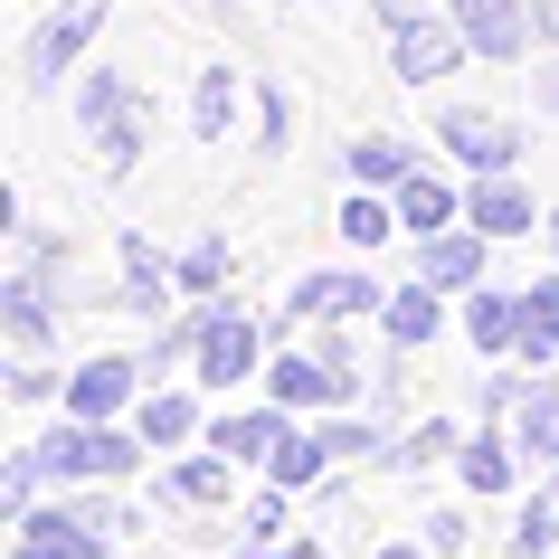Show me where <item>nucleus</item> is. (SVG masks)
I'll use <instances>...</instances> for the list:
<instances>
[{
  "label": "nucleus",
  "mask_w": 559,
  "mask_h": 559,
  "mask_svg": "<svg viewBox=\"0 0 559 559\" xmlns=\"http://www.w3.org/2000/svg\"><path fill=\"white\" fill-rule=\"evenodd\" d=\"M380 20L389 29H417V0H380Z\"/></svg>",
  "instance_id": "f704fd0d"
},
{
  "label": "nucleus",
  "mask_w": 559,
  "mask_h": 559,
  "mask_svg": "<svg viewBox=\"0 0 559 559\" xmlns=\"http://www.w3.org/2000/svg\"><path fill=\"white\" fill-rule=\"evenodd\" d=\"M123 265H133V275H123V295L143 304V313H162V257H152L143 237H133V247H123Z\"/></svg>",
  "instance_id": "c85d7f7f"
},
{
  "label": "nucleus",
  "mask_w": 559,
  "mask_h": 559,
  "mask_svg": "<svg viewBox=\"0 0 559 559\" xmlns=\"http://www.w3.org/2000/svg\"><path fill=\"white\" fill-rule=\"evenodd\" d=\"M133 380H143L133 360H86V370L67 380V417H95V427L123 417V408H133Z\"/></svg>",
  "instance_id": "1a4fd4ad"
},
{
  "label": "nucleus",
  "mask_w": 559,
  "mask_h": 559,
  "mask_svg": "<svg viewBox=\"0 0 559 559\" xmlns=\"http://www.w3.org/2000/svg\"><path fill=\"white\" fill-rule=\"evenodd\" d=\"M465 228H484V237H531V228H540V200H531L512 171H484V180L465 190Z\"/></svg>",
  "instance_id": "39448f33"
},
{
  "label": "nucleus",
  "mask_w": 559,
  "mask_h": 559,
  "mask_svg": "<svg viewBox=\"0 0 559 559\" xmlns=\"http://www.w3.org/2000/svg\"><path fill=\"white\" fill-rule=\"evenodd\" d=\"M190 427H200V408H190L180 389H162V399H143V408H133V437H143L152 455H171V445L190 437Z\"/></svg>",
  "instance_id": "a211bd4d"
},
{
  "label": "nucleus",
  "mask_w": 559,
  "mask_h": 559,
  "mask_svg": "<svg viewBox=\"0 0 559 559\" xmlns=\"http://www.w3.org/2000/svg\"><path fill=\"white\" fill-rule=\"evenodd\" d=\"M559 550V493H531L512 512V559H550Z\"/></svg>",
  "instance_id": "5701e85b"
},
{
  "label": "nucleus",
  "mask_w": 559,
  "mask_h": 559,
  "mask_svg": "<svg viewBox=\"0 0 559 559\" xmlns=\"http://www.w3.org/2000/svg\"><path fill=\"white\" fill-rule=\"evenodd\" d=\"M285 427H295V408H247V417H218L209 445H218L228 465H265V455L285 445Z\"/></svg>",
  "instance_id": "9b49d317"
},
{
  "label": "nucleus",
  "mask_w": 559,
  "mask_h": 559,
  "mask_svg": "<svg viewBox=\"0 0 559 559\" xmlns=\"http://www.w3.org/2000/svg\"><path fill=\"white\" fill-rule=\"evenodd\" d=\"M38 455H48V474H58V484H123V474L143 465V437H133V427L67 417V427H48V437H38Z\"/></svg>",
  "instance_id": "f257e3e1"
},
{
  "label": "nucleus",
  "mask_w": 559,
  "mask_h": 559,
  "mask_svg": "<svg viewBox=\"0 0 559 559\" xmlns=\"http://www.w3.org/2000/svg\"><path fill=\"white\" fill-rule=\"evenodd\" d=\"M455 48H465V29H455V20H445V29H427V20H417V29H399V48H389V67H399L408 86H437L445 67H455Z\"/></svg>",
  "instance_id": "ddd939ff"
},
{
  "label": "nucleus",
  "mask_w": 559,
  "mask_h": 559,
  "mask_svg": "<svg viewBox=\"0 0 559 559\" xmlns=\"http://www.w3.org/2000/svg\"><path fill=\"white\" fill-rule=\"evenodd\" d=\"M228 115H237V76H228V67H209V76H200V115H190V123L218 143V133H228Z\"/></svg>",
  "instance_id": "bb28decb"
},
{
  "label": "nucleus",
  "mask_w": 559,
  "mask_h": 559,
  "mask_svg": "<svg viewBox=\"0 0 559 559\" xmlns=\"http://www.w3.org/2000/svg\"><path fill=\"white\" fill-rule=\"evenodd\" d=\"M323 465H332V445H323V437H304V427H285V445L265 455V474H275L285 493H304V484H313Z\"/></svg>",
  "instance_id": "4be33fe9"
},
{
  "label": "nucleus",
  "mask_w": 559,
  "mask_h": 559,
  "mask_svg": "<svg viewBox=\"0 0 559 559\" xmlns=\"http://www.w3.org/2000/svg\"><path fill=\"white\" fill-rule=\"evenodd\" d=\"M484 247H493L484 228H437L417 247V275H427L437 295H474V285H484Z\"/></svg>",
  "instance_id": "0eeeda50"
},
{
  "label": "nucleus",
  "mask_w": 559,
  "mask_h": 559,
  "mask_svg": "<svg viewBox=\"0 0 559 559\" xmlns=\"http://www.w3.org/2000/svg\"><path fill=\"white\" fill-rule=\"evenodd\" d=\"M247 540H257V550H275V540H285V484L247 502Z\"/></svg>",
  "instance_id": "7c9ffc66"
},
{
  "label": "nucleus",
  "mask_w": 559,
  "mask_h": 559,
  "mask_svg": "<svg viewBox=\"0 0 559 559\" xmlns=\"http://www.w3.org/2000/svg\"><path fill=\"white\" fill-rule=\"evenodd\" d=\"M399 218H408L417 237H437V228H455V190H445L437 171H408V180H399Z\"/></svg>",
  "instance_id": "6ab92c4d"
},
{
  "label": "nucleus",
  "mask_w": 559,
  "mask_h": 559,
  "mask_svg": "<svg viewBox=\"0 0 559 559\" xmlns=\"http://www.w3.org/2000/svg\"><path fill=\"white\" fill-rule=\"evenodd\" d=\"M265 399H275V408H332V399H352V380H342L332 360L285 352V360H265Z\"/></svg>",
  "instance_id": "6e6552de"
},
{
  "label": "nucleus",
  "mask_w": 559,
  "mask_h": 559,
  "mask_svg": "<svg viewBox=\"0 0 559 559\" xmlns=\"http://www.w3.org/2000/svg\"><path fill=\"white\" fill-rule=\"evenodd\" d=\"M38 484H48V455H38V445H29V455H10V465H0V512H29Z\"/></svg>",
  "instance_id": "a878e982"
},
{
  "label": "nucleus",
  "mask_w": 559,
  "mask_h": 559,
  "mask_svg": "<svg viewBox=\"0 0 559 559\" xmlns=\"http://www.w3.org/2000/svg\"><path fill=\"white\" fill-rule=\"evenodd\" d=\"M162 493L190 502V512H209V502H228V493H237V465L218 455V445H209V455H180V465L162 474Z\"/></svg>",
  "instance_id": "4468645a"
},
{
  "label": "nucleus",
  "mask_w": 559,
  "mask_h": 559,
  "mask_svg": "<svg viewBox=\"0 0 559 559\" xmlns=\"http://www.w3.org/2000/svg\"><path fill=\"white\" fill-rule=\"evenodd\" d=\"M95 29H105V10H95V0H76V10H58V20L38 29V48H29V76H38V86H48V76H67V58H76V48H86Z\"/></svg>",
  "instance_id": "f8f14e48"
},
{
  "label": "nucleus",
  "mask_w": 559,
  "mask_h": 559,
  "mask_svg": "<svg viewBox=\"0 0 559 559\" xmlns=\"http://www.w3.org/2000/svg\"><path fill=\"white\" fill-rule=\"evenodd\" d=\"M380 559H437V550H380Z\"/></svg>",
  "instance_id": "c9c22d12"
},
{
  "label": "nucleus",
  "mask_w": 559,
  "mask_h": 559,
  "mask_svg": "<svg viewBox=\"0 0 559 559\" xmlns=\"http://www.w3.org/2000/svg\"><path fill=\"white\" fill-rule=\"evenodd\" d=\"M455 474H465V493H512V445L502 437H465L455 445Z\"/></svg>",
  "instance_id": "aec40b11"
},
{
  "label": "nucleus",
  "mask_w": 559,
  "mask_h": 559,
  "mask_svg": "<svg viewBox=\"0 0 559 559\" xmlns=\"http://www.w3.org/2000/svg\"><path fill=\"white\" fill-rule=\"evenodd\" d=\"M437 455H455V427H445V417H427L417 437H399V445H389V465H437Z\"/></svg>",
  "instance_id": "cd10ccee"
},
{
  "label": "nucleus",
  "mask_w": 559,
  "mask_h": 559,
  "mask_svg": "<svg viewBox=\"0 0 559 559\" xmlns=\"http://www.w3.org/2000/svg\"><path fill=\"white\" fill-rule=\"evenodd\" d=\"M437 143L465 162V171H512V152H522V123L484 115V105H455V115H437Z\"/></svg>",
  "instance_id": "7ed1b4c3"
},
{
  "label": "nucleus",
  "mask_w": 559,
  "mask_h": 559,
  "mask_svg": "<svg viewBox=\"0 0 559 559\" xmlns=\"http://www.w3.org/2000/svg\"><path fill=\"white\" fill-rule=\"evenodd\" d=\"M465 342L474 352H522V295H474L465 304Z\"/></svg>",
  "instance_id": "dca6fc26"
},
{
  "label": "nucleus",
  "mask_w": 559,
  "mask_h": 559,
  "mask_svg": "<svg viewBox=\"0 0 559 559\" xmlns=\"http://www.w3.org/2000/svg\"><path fill=\"white\" fill-rule=\"evenodd\" d=\"M265 559H332V550H323V540H275Z\"/></svg>",
  "instance_id": "72a5a7b5"
},
{
  "label": "nucleus",
  "mask_w": 559,
  "mask_h": 559,
  "mask_svg": "<svg viewBox=\"0 0 559 559\" xmlns=\"http://www.w3.org/2000/svg\"><path fill=\"white\" fill-rule=\"evenodd\" d=\"M559 352V275H540L522 295V360H550Z\"/></svg>",
  "instance_id": "412c9836"
},
{
  "label": "nucleus",
  "mask_w": 559,
  "mask_h": 559,
  "mask_svg": "<svg viewBox=\"0 0 559 559\" xmlns=\"http://www.w3.org/2000/svg\"><path fill=\"white\" fill-rule=\"evenodd\" d=\"M218 275H228V247H218V237L180 257V285H190V295H218Z\"/></svg>",
  "instance_id": "c756f323"
},
{
  "label": "nucleus",
  "mask_w": 559,
  "mask_h": 559,
  "mask_svg": "<svg viewBox=\"0 0 559 559\" xmlns=\"http://www.w3.org/2000/svg\"><path fill=\"white\" fill-rule=\"evenodd\" d=\"M323 445H332V455H389V445H380V427H360V417H332V427H323Z\"/></svg>",
  "instance_id": "2f4dec72"
},
{
  "label": "nucleus",
  "mask_w": 559,
  "mask_h": 559,
  "mask_svg": "<svg viewBox=\"0 0 559 559\" xmlns=\"http://www.w3.org/2000/svg\"><path fill=\"white\" fill-rule=\"evenodd\" d=\"M105 540H115V531H95L76 502H29V512H20V550H10V559H105Z\"/></svg>",
  "instance_id": "f03ea898"
},
{
  "label": "nucleus",
  "mask_w": 559,
  "mask_h": 559,
  "mask_svg": "<svg viewBox=\"0 0 559 559\" xmlns=\"http://www.w3.org/2000/svg\"><path fill=\"white\" fill-rule=\"evenodd\" d=\"M408 171H417L408 143H389V133H360V143H352V180H389V190H399Z\"/></svg>",
  "instance_id": "b1692460"
},
{
  "label": "nucleus",
  "mask_w": 559,
  "mask_h": 559,
  "mask_svg": "<svg viewBox=\"0 0 559 559\" xmlns=\"http://www.w3.org/2000/svg\"><path fill=\"white\" fill-rule=\"evenodd\" d=\"M550 559H559V550H550Z\"/></svg>",
  "instance_id": "e433bc0d"
},
{
  "label": "nucleus",
  "mask_w": 559,
  "mask_h": 559,
  "mask_svg": "<svg viewBox=\"0 0 559 559\" xmlns=\"http://www.w3.org/2000/svg\"><path fill=\"white\" fill-rule=\"evenodd\" d=\"M380 275H352V265H332V275H304V285H295V304H285V313H295V323H304V313H313V323H342V313H380Z\"/></svg>",
  "instance_id": "423d86ee"
},
{
  "label": "nucleus",
  "mask_w": 559,
  "mask_h": 559,
  "mask_svg": "<svg viewBox=\"0 0 559 559\" xmlns=\"http://www.w3.org/2000/svg\"><path fill=\"white\" fill-rule=\"evenodd\" d=\"M389 228H399V200H370V190L342 200V237H352V247H389Z\"/></svg>",
  "instance_id": "393cba45"
},
{
  "label": "nucleus",
  "mask_w": 559,
  "mask_h": 559,
  "mask_svg": "<svg viewBox=\"0 0 559 559\" xmlns=\"http://www.w3.org/2000/svg\"><path fill=\"white\" fill-rule=\"evenodd\" d=\"M437 323H445V295L417 275V285H399V295L380 304V332L389 342H437Z\"/></svg>",
  "instance_id": "2eb2a0df"
},
{
  "label": "nucleus",
  "mask_w": 559,
  "mask_h": 559,
  "mask_svg": "<svg viewBox=\"0 0 559 559\" xmlns=\"http://www.w3.org/2000/svg\"><path fill=\"white\" fill-rule=\"evenodd\" d=\"M427 550H437V559L465 550V512H427Z\"/></svg>",
  "instance_id": "473e14b6"
},
{
  "label": "nucleus",
  "mask_w": 559,
  "mask_h": 559,
  "mask_svg": "<svg viewBox=\"0 0 559 559\" xmlns=\"http://www.w3.org/2000/svg\"><path fill=\"white\" fill-rule=\"evenodd\" d=\"M190 332H200V380L209 389H228V380H247V370H257V342H265V332L257 323H247V313H200V323H190Z\"/></svg>",
  "instance_id": "20e7f679"
},
{
  "label": "nucleus",
  "mask_w": 559,
  "mask_h": 559,
  "mask_svg": "<svg viewBox=\"0 0 559 559\" xmlns=\"http://www.w3.org/2000/svg\"><path fill=\"white\" fill-rule=\"evenodd\" d=\"M474 58H522V0H455L445 10Z\"/></svg>",
  "instance_id": "9d476101"
},
{
  "label": "nucleus",
  "mask_w": 559,
  "mask_h": 559,
  "mask_svg": "<svg viewBox=\"0 0 559 559\" xmlns=\"http://www.w3.org/2000/svg\"><path fill=\"white\" fill-rule=\"evenodd\" d=\"M512 445L559 465V389H522V408H512Z\"/></svg>",
  "instance_id": "f3484780"
}]
</instances>
